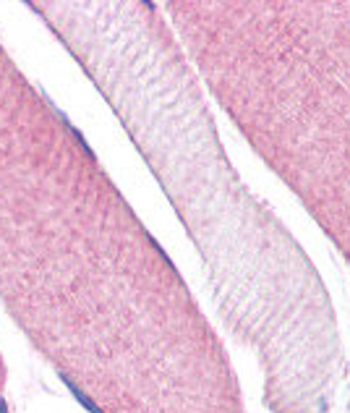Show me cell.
<instances>
[{
  "instance_id": "cell-1",
  "label": "cell",
  "mask_w": 350,
  "mask_h": 413,
  "mask_svg": "<svg viewBox=\"0 0 350 413\" xmlns=\"http://www.w3.org/2000/svg\"><path fill=\"white\" fill-rule=\"evenodd\" d=\"M63 382L68 385V389H71V392H73V395H76V398H79V403H82V405H84V408H86V411H92V413H102V408H100V405H97V403H94V401H89V398H86V395H84L82 389L76 387V385H73V382H71L68 377H63Z\"/></svg>"
},
{
  "instance_id": "cell-2",
  "label": "cell",
  "mask_w": 350,
  "mask_h": 413,
  "mask_svg": "<svg viewBox=\"0 0 350 413\" xmlns=\"http://www.w3.org/2000/svg\"><path fill=\"white\" fill-rule=\"evenodd\" d=\"M0 413H8V405H6V401H0Z\"/></svg>"
}]
</instances>
